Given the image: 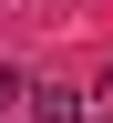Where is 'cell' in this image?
Wrapping results in <instances>:
<instances>
[{
  "label": "cell",
  "instance_id": "6da1fadb",
  "mask_svg": "<svg viewBox=\"0 0 113 123\" xmlns=\"http://www.w3.org/2000/svg\"><path fill=\"white\" fill-rule=\"evenodd\" d=\"M21 113H31V123H103V113L82 103V82H31V92H21Z\"/></svg>",
  "mask_w": 113,
  "mask_h": 123
}]
</instances>
